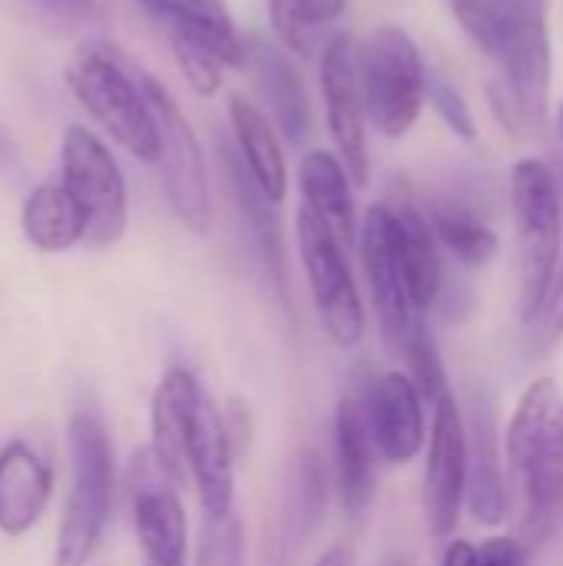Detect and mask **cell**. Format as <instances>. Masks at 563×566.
<instances>
[{"label":"cell","mask_w":563,"mask_h":566,"mask_svg":"<svg viewBox=\"0 0 563 566\" xmlns=\"http://www.w3.org/2000/svg\"><path fill=\"white\" fill-rule=\"evenodd\" d=\"M491 50L498 76L488 83V103L511 139L538 136L551 116L554 50L544 0H488Z\"/></svg>","instance_id":"1"},{"label":"cell","mask_w":563,"mask_h":566,"mask_svg":"<svg viewBox=\"0 0 563 566\" xmlns=\"http://www.w3.org/2000/svg\"><path fill=\"white\" fill-rule=\"evenodd\" d=\"M66 86L93 123L139 163L159 159V123L143 86L106 43L80 46L66 66Z\"/></svg>","instance_id":"2"},{"label":"cell","mask_w":563,"mask_h":566,"mask_svg":"<svg viewBox=\"0 0 563 566\" xmlns=\"http://www.w3.org/2000/svg\"><path fill=\"white\" fill-rule=\"evenodd\" d=\"M66 441H70L73 478L56 531L53 566H86L110 524L113 491H116V458L106 424L86 408H80L70 418Z\"/></svg>","instance_id":"3"},{"label":"cell","mask_w":563,"mask_h":566,"mask_svg":"<svg viewBox=\"0 0 563 566\" xmlns=\"http://www.w3.org/2000/svg\"><path fill=\"white\" fill-rule=\"evenodd\" d=\"M511 206L518 229L521 322L534 328L561 269L563 196L551 163L531 156L511 169Z\"/></svg>","instance_id":"4"},{"label":"cell","mask_w":563,"mask_h":566,"mask_svg":"<svg viewBox=\"0 0 563 566\" xmlns=\"http://www.w3.org/2000/svg\"><path fill=\"white\" fill-rule=\"evenodd\" d=\"M428 63L415 36L395 23L378 27L358 50V83L368 113L385 139H405L428 103Z\"/></svg>","instance_id":"5"},{"label":"cell","mask_w":563,"mask_h":566,"mask_svg":"<svg viewBox=\"0 0 563 566\" xmlns=\"http://www.w3.org/2000/svg\"><path fill=\"white\" fill-rule=\"evenodd\" d=\"M143 86H146V96H149L156 123H159L156 166H159L166 206L186 232L206 239L212 232V186H209L202 143H199L189 116L176 103V96L156 76L143 73Z\"/></svg>","instance_id":"6"},{"label":"cell","mask_w":563,"mask_h":566,"mask_svg":"<svg viewBox=\"0 0 563 566\" xmlns=\"http://www.w3.org/2000/svg\"><path fill=\"white\" fill-rule=\"evenodd\" d=\"M60 182L86 216V242L110 249L129 226L126 176L110 146L86 126H66L60 136Z\"/></svg>","instance_id":"7"},{"label":"cell","mask_w":563,"mask_h":566,"mask_svg":"<svg viewBox=\"0 0 563 566\" xmlns=\"http://www.w3.org/2000/svg\"><path fill=\"white\" fill-rule=\"evenodd\" d=\"M299 259L305 269V282L322 318V328L338 348H355L365 335V305L355 285V275L345 259V245L338 235L305 206L295 216Z\"/></svg>","instance_id":"8"},{"label":"cell","mask_w":563,"mask_h":566,"mask_svg":"<svg viewBox=\"0 0 563 566\" xmlns=\"http://www.w3.org/2000/svg\"><path fill=\"white\" fill-rule=\"evenodd\" d=\"M563 398L557 381L538 378L521 395L504 441V468H508V488L511 501L518 504V541L524 547L541 544L538 531V481H541V461L548 448L551 424L561 411Z\"/></svg>","instance_id":"9"},{"label":"cell","mask_w":563,"mask_h":566,"mask_svg":"<svg viewBox=\"0 0 563 566\" xmlns=\"http://www.w3.org/2000/svg\"><path fill=\"white\" fill-rule=\"evenodd\" d=\"M358 252H362V269L368 279V292L378 312V325H382V338L385 345L402 355L405 345L415 338V332L425 325V312H418L411 292H408V279L398 259V245H395V226H392V209L385 202L372 206L362 219L358 229Z\"/></svg>","instance_id":"10"},{"label":"cell","mask_w":563,"mask_h":566,"mask_svg":"<svg viewBox=\"0 0 563 566\" xmlns=\"http://www.w3.org/2000/svg\"><path fill=\"white\" fill-rule=\"evenodd\" d=\"M322 99H325V123L355 186H368L372 156H368V113L358 83V50L352 36L332 33L322 46Z\"/></svg>","instance_id":"11"},{"label":"cell","mask_w":563,"mask_h":566,"mask_svg":"<svg viewBox=\"0 0 563 566\" xmlns=\"http://www.w3.org/2000/svg\"><path fill=\"white\" fill-rule=\"evenodd\" d=\"M468 497V431L458 401L448 395L435 405L428 464H425V524L435 541L455 534L461 504Z\"/></svg>","instance_id":"12"},{"label":"cell","mask_w":563,"mask_h":566,"mask_svg":"<svg viewBox=\"0 0 563 566\" xmlns=\"http://www.w3.org/2000/svg\"><path fill=\"white\" fill-rule=\"evenodd\" d=\"M129 501H133V527L146 564L186 566V547H189L186 511L179 504L173 478L159 468L149 448L133 458Z\"/></svg>","instance_id":"13"},{"label":"cell","mask_w":563,"mask_h":566,"mask_svg":"<svg viewBox=\"0 0 563 566\" xmlns=\"http://www.w3.org/2000/svg\"><path fill=\"white\" fill-rule=\"evenodd\" d=\"M365 428L382 461L408 464L425 448V395L405 371L378 375L358 395Z\"/></svg>","instance_id":"14"},{"label":"cell","mask_w":563,"mask_h":566,"mask_svg":"<svg viewBox=\"0 0 563 566\" xmlns=\"http://www.w3.org/2000/svg\"><path fill=\"white\" fill-rule=\"evenodd\" d=\"M465 431H468V497H465L468 511L481 527H498L511 511V488H508V468L501 451L498 411L488 391L471 398Z\"/></svg>","instance_id":"15"},{"label":"cell","mask_w":563,"mask_h":566,"mask_svg":"<svg viewBox=\"0 0 563 566\" xmlns=\"http://www.w3.org/2000/svg\"><path fill=\"white\" fill-rule=\"evenodd\" d=\"M219 166H222L232 206H236L239 219L246 222L249 239H252V245H256V252H259V259H262L279 298H282V305H289V252H285V232H282L279 206L262 196V189L249 176L236 143H219Z\"/></svg>","instance_id":"16"},{"label":"cell","mask_w":563,"mask_h":566,"mask_svg":"<svg viewBox=\"0 0 563 566\" xmlns=\"http://www.w3.org/2000/svg\"><path fill=\"white\" fill-rule=\"evenodd\" d=\"M189 478L196 484L206 517L236 511V448L222 421V408L202 395L189 438Z\"/></svg>","instance_id":"17"},{"label":"cell","mask_w":563,"mask_h":566,"mask_svg":"<svg viewBox=\"0 0 563 566\" xmlns=\"http://www.w3.org/2000/svg\"><path fill=\"white\" fill-rule=\"evenodd\" d=\"M202 395H206L202 385L186 368H169L153 395L149 451L159 461V468L173 478L176 488L189 481V438H192V421H196V408Z\"/></svg>","instance_id":"18"},{"label":"cell","mask_w":563,"mask_h":566,"mask_svg":"<svg viewBox=\"0 0 563 566\" xmlns=\"http://www.w3.org/2000/svg\"><path fill=\"white\" fill-rule=\"evenodd\" d=\"M249 70L256 76L259 96L269 106L275 129L295 146L309 143V136L315 129V116H312V99L302 83V73L292 63V53L279 43L252 40L249 43Z\"/></svg>","instance_id":"19"},{"label":"cell","mask_w":563,"mask_h":566,"mask_svg":"<svg viewBox=\"0 0 563 566\" xmlns=\"http://www.w3.org/2000/svg\"><path fill=\"white\" fill-rule=\"evenodd\" d=\"M392 209V226H395V245L398 259L408 279V292L418 305V312H428L438 305L441 289H445V262H441V242L431 229L428 212L408 196V189L395 192L388 202Z\"/></svg>","instance_id":"20"},{"label":"cell","mask_w":563,"mask_h":566,"mask_svg":"<svg viewBox=\"0 0 563 566\" xmlns=\"http://www.w3.org/2000/svg\"><path fill=\"white\" fill-rule=\"evenodd\" d=\"M53 494L50 464L27 444L7 441L0 448V534L23 537L30 534Z\"/></svg>","instance_id":"21"},{"label":"cell","mask_w":563,"mask_h":566,"mask_svg":"<svg viewBox=\"0 0 563 566\" xmlns=\"http://www.w3.org/2000/svg\"><path fill=\"white\" fill-rule=\"evenodd\" d=\"M156 20L166 23L169 36L216 53L229 70H249V43L239 36L236 20L222 0H139Z\"/></svg>","instance_id":"22"},{"label":"cell","mask_w":563,"mask_h":566,"mask_svg":"<svg viewBox=\"0 0 563 566\" xmlns=\"http://www.w3.org/2000/svg\"><path fill=\"white\" fill-rule=\"evenodd\" d=\"M229 126H232V139L249 176L256 179L265 199L282 206L289 192V163H285V149H282L272 116L252 99L236 93L229 99Z\"/></svg>","instance_id":"23"},{"label":"cell","mask_w":563,"mask_h":566,"mask_svg":"<svg viewBox=\"0 0 563 566\" xmlns=\"http://www.w3.org/2000/svg\"><path fill=\"white\" fill-rule=\"evenodd\" d=\"M299 189L302 206L315 212L342 245H352L358 239V216H355V196H352V176L338 153L332 149H309L299 163Z\"/></svg>","instance_id":"24"},{"label":"cell","mask_w":563,"mask_h":566,"mask_svg":"<svg viewBox=\"0 0 563 566\" xmlns=\"http://www.w3.org/2000/svg\"><path fill=\"white\" fill-rule=\"evenodd\" d=\"M375 458L378 451L365 428L358 398H342L335 408V481L352 517H358L375 497Z\"/></svg>","instance_id":"25"},{"label":"cell","mask_w":563,"mask_h":566,"mask_svg":"<svg viewBox=\"0 0 563 566\" xmlns=\"http://www.w3.org/2000/svg\"><path fill=\"white\" fill-rule=\"evenodd\" d=\"M20 226L37 252L56 255L86 242V216L63 189V182H40L20 206Z\"/></svg>","instance_id":"26"},{"label":"cell","mask_w":563,"mask_h":566,"mask_svg":"<svg viewBox=\"0 0 563 566\" xmlns=\"http://www.w3.org/2000/svg\"><path fill=\"white\" fill-rule=\"evenodd\" d=\"M431 229L441 242V249L458 259L465 269H484L498 259L501 239L498 232L461 199H438L428 209Z\"/></svg>","instance_id":"27"},{"label":"cell","mask_w":563,"mask_h":566,"mask_svg":"<svg viewBox=\"0 0 563 566\" xmlns=\"http://www.w3.org/2000/svg\"><path fill=\"white\" fill-rule=\"evenodd\" d=\"M563 517V405L551 424L544 461H541V481H538V531L541 541L554 531Z\"/></svg>","instance_id":"28"},{"label":"cell","mask_w":563,"mask_h":566,"mask_svg":"<svg viewBox=\"0 0 563 566\" xmlns=\"http://www.w3.org/2000/svg\"><path fill=\"white\" fill-rule=\"evenodd\" d=\"M196 566H246V524L236 511L202 517Z\"/></svg>","instance_id":"29"},{"label":"cell","mask_w":563,"mask_h":566,"mask_svg":"<svg viewBox=\"0 0 563 566\" xmlns=\"http://www.w3.org/2000/svg\"><path fill=\"white\" fill-rule=\"evenodd\" d=\"M405 361V375L418 385V391L425 395V401L435 408L438 401L448 398V375H445V365H441V355H438V345L428 332V325H421L415 332V338L405 345V352L398 355Z\"/></svg>","instance_id":"30"},{"label":"cell","mask_w":563,"mask_h":566,"mask_svg":"<svg viewBox=\"0 0 563 566\" xmlns=\"http://www.w3.org/2000/svg\"><path fill=\"white\" fill-rule=\"evenodd\" d=\"M428 103L438 113V119L448 126L451 136H458L465 143L478 139V123H475V113H471L465 93L445 73H438V70L428 73Z\"/></svg>","instance_id":"31"},{"label":"cell","mask_w":563,"mask_h":566,"mask_svg":"<svg viewBox=\"0 0 563 566\" xmlns=\"http://www.w3.org/2000/svg\"><path fill=\"white\" fill-rule=\"evenodd\" d=\"M269 20H272V30L279 36V43L292 56L309 60L319 50V33L322 30L312 27V20L302 10V0H269Z\"/></svg>","instance_id":"32"},{"label":"cell","mask_w":563,"mask_h":566,"mask_svg":"<svg viewBox=\"0 0 563 566\" xmlns=\"http://www.w3.org/2000/svg\"><path fill=\"white\" fill-rule=\"evenodd\" d=\"M169 43H173L179 73L186 76L189 90L199 93V96H216L222 90V70H226V63L216 53H209L206 46L189 43L183 36H169Z\"/></svg>","instance_id":"33"},{"label":"cell","mask_w":563,"mask_h":566,"mask_svg":"<svg viewBox=\"0 0 563 566\" xmlns=\"http://www.w3.org/2000/svg\"><path fill=\"white\" fill-rule=\"evenodd\" d=\"M295 484H299L295 501H299V507H302L305 527H312V524L322 517V507H325V471H322V464H319L315 454H305V458H302Z\"/></svg>","instance_id":"34"},{"label":"cell","mask_w":563,"mask_h":566,"mask_svg":"<svg viewBox=\"0 0 563 566\" xmlns=\"http://www.w3.org/2000/svg\"><path fill=\"white\" fill-rule=\"evenodd\" d=\"M451 13L458 17L461 30L475 40L481 53L491 50V27H488V0H448Z\"/></svg>","instance_id":"35"},{"label":"cell","mask_w":563,"mask_h":566,"mask_svg":"<svg viewBox=\"0 0 563 566\" xmlns=\"http://www.w3.org/2000/svg\"><path fill=\"white\" fill-rule=\"evenodd\" d=\"M538 335H541V348H554L563 338V262L557 269V279L548 292V302H544V312L541 318L534 322Z\"/></svg>","instance_id":"36"},{"label":"cell","mask_w":563,"mask_h":566,"mask_svg":"<svg viewBox=\"0 0 563 566\" xmlns=\"http://www.w3.org/2000/svg\"><path fill=\"white\" fill-rule=\"evenodd\" d=\"M478 566H531L528 547L518 537H488L478 547Z\"/></svg>","instance_id":"37"},{"label":"cell","mask_w":563,"mask_h":566,"mask_svg":"<svg viewBox=\"0 0 563 566\" xmlns=\"http://www.w3.org/2000/svg\"><path fill=\"white\" fill-rule=\"evenodd\" d=\"M222 421H226V431L232 438V448H236V458L246 454L249 441H252V418H249V408L242 401H229L222 408Z\"/></svg>","instance_id":"38"},{"label":"cell","mask_w":563,"mask_h":566,"mask_svg":"<svg viewBox=\"0 0 563 566\" xmlns=\"http://www.w3.org/2000/svg\"><path fill=\"white\" fill-rule=\"evenodd\" d=\"M345 7H348V0H302V10H305V17L312 20L315 30L332 27L345 13Z\"/></svg>","instance_id":"39"},{"label":"cell","mask_w":563,"mask_h":566,"mask_svg":"<svg viewBox=\"0 0 563 566\" xmlns=\"http://www.w3.org/2000/svg\"><path fill=\"white\" fill-rule=\"evenodd\" d=\"M551 172H554L557 189L563 196V99L554 113V126H551Z\"/></svg>","instance_id":"40"},{"label":"cell","mask_w":563,"mask_h":566,"mask_svg":"<svg viewBox=\"0 0 563 566\" xmlns=\"http://www.w3.org/2000/svg\"><path fill=\"white\" fill-rule=\"evenodd\" d=\"M441 566H478V547H471L468 541H451Z\"/></svg>","instance_id":"41"},{"label":"cell","mask_w":563,"mask_h":566,"mask_svg":"<svg viewBox=\"0 0 563 566\" xmlns=\"http://www.w3.org/2000/svg\"><path fill=\"white\" fill-rule=\"evenodd\" d=\"M13 166H20V149L10 139V133L0 126V169H13Z\"/></svg>","instance_id":"42"},{"label":"cell","mask_w":563,"mask_h":566,"mask_svg":"<svg viewBox=\"0 0 563 566\" xmlns=\"http://www.w3.org/2000/svg\"><path fill=\"white\" fill-rule=\"evenodd\" d=\"M40 3L56 7V10H70V13H76V10H90V7H93V0H40Z\"/></svg>","instance_id":"43"},{"label":"cell","mask_w":563,"mask_h":566,"mask_svg":"<svg viewBox=\"0 0 563 566\" xmlns=\"http://www.w3.org/2000/svg\"><path fill=\"white\" fill-rule=\"evenodd\" d=\"M382 566H411V560H405V557H388Z\"/></svg>","instance_id":"44"},{"label":"cell","mask_w":563,"mask_h":566,"mask_svg":"<svg viewBox=\"0 0 563 566\" xmlns=\"http://www.w3.org/2000/svg\"><path fill=\"white\" fill-rule=\"evenodd\" d=\"M332 566H352L345 557H342V551H335V560H332Z\"/></svg>","instance_id":"45"},{"label":"cell","mask_w":563,"mask_h":566,"mask_svg":"<svg viewBox=\"0 0 563 566\" xmlns=\"http://www.w3.org/2000/svg\"><path fill=\"white\" fill-rule=\"evenodd\" d=\"M332 560H335V551H329V554H325V557L319 560V566H332Z\"/></svg>","instance_id":"46"},{"label":"cell","mask_w":563,"mask_h":566,"mask_svg":"<svg viewBox=\"0 0 563 566\" xmlns=\"http://www.w3.org/2000/svg\"><path fill=\"white\" fill-rule=\"evenodd\" d=\"M146 566H163V564H146Z\"/></svg>","instance_id":"47"}]
</instances>
